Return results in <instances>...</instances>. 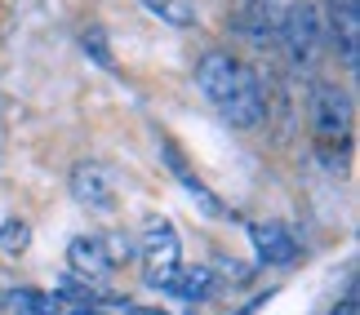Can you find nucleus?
<instances>
[{
    "label": "nucleus",
    "instance_id": "obj_1",
    "mask_svg": "<svg viewBox=\"0 0 360 315\" xmlns=\"http://www.w3.org/2000/svg\"><path fill=\"white\" fill-rule=\"evenodd\" d=\"M138 253H143L147 262V284L151 289H165V280L178 271V231L165 222V217H156V222L143 227V240H138Z\"/></svg>",
    "mask_w": 360,
    "mask_h": 315
},
{
    "label": "nucleus",
    "instance_id": "obj_2",
    "mask_svg": "<svg viewBox=\"0 0 360 315\" xmlns=\"http://www.w3.org/2000/svg\"><path fill=\"white\" fill-rule=\"evenodd\" d=\"M281 40L294 62H311L321 53V13L311 5H294L281 22Z\"/></svg>",
    "mask_w": 360,
    "mask_h": 315
},
{
    "label": "nucleus",
    "instance_id": "obj_3",
    "mask_svg": "<svg viewBox=\"0 0 360 315\" xmlns=\"http://www.w3.org/2000/svg\"><path fill=\"white\" fill-rule=\"evenodd\" d=\"M311 120H316L321 142L347 138V125H352V102H347V93L334 89V85H316V89H311Z\"/></svg>",
    "mask_w": 360,
    "mask_h": 315
},
{
    "label": "nucleus",
    "instance_id": "obj_4",
    "mask_svg": "<svg viewBox=\"0 0 360 315\" xmlns=\"http://www.w3.org/2000/svg\"><path fill=\"white\" fill-rule=\"evenodd\" d=\"M223 116H227V125H236V129H254L258 120L267 116L262 85H258V76L249 72V67H240V80H236V89H231V98L223 102Z\"/></svg>",
    "mask_w": 360,
    "mask_h": 315
},
{
    "label": "nucleus",
    "instance_id": "obj_5",
    "mask_svg": "<svg viewBox=\"0 0 360 315\" xmlns=\"http://www.w3.org/2000/svg\"><path fill=\"white\" fill-rule=\"evenodd\" d=\"M236 80H240V62L231 58V53H223V49L205 53L200 67H196V85H200V93H205L214 107H223V102L231 98Z\"/></svg>",
    "mask_w": 360,
    "mask_h": 315
},
{
    "label": "nucleus",
    "instance_id": "obj_6",
    "mask_svg": "<svg viewBox=\"0 0 360 315\" xmlns=\"http://www.w3.org/2000/svg\"><path fill=\"white\" fill-rule=\"evenodd\" d=\"M67 262H72V276L89 280V284L112 276V257L103 249V236H76L67 244Z\"/></svg>",
    "mask_w": 360,
    "mask_h": 315
},
{
    "label": "nucleus",
    "instance_id": "obj_7",
    "mask_svg": "<svg viewBox=\"0 0 360 315\" xmlns=\"http://www.w3.org/2000/svg\"><path fill=\"white\" fill-rule=\"evenodd\" d=\"M249 240H254L258 257L271 262V267H289L298 257V244H294V236H289L281 222H249Z\"/></svg>",
    "mask_w": 360,
    "mask_h": 315
},
{
    "label": "nucleus",
    "instance_id": "obj_8",
    "mask_svg": "<svg viewBox=\"0 0 360 315\" xmlns=\"http://www.w3.org/2000/svg\"><path fill=\"white\" fill-rule=\"evenodd\" d=\"M72 196L80 204H89V209H112V204H116L107 169H103V164H89V160L72 169Z\"/></svg>",
    "mask_w": 360,
    "mask_h": 315
},
{
    "label": "nucleus",
    "instance_id": "obj_9",
    "mask_svg": "<svg viewBox=\"0 0 360 315\" xmlns=\"http://www.w3.org/2000/svg\"><path fill=\"white\" fill-rule=\"evenodd\" d=\"M329 27L338 36V49L347 67H356V49H360V5L356 0H329Z\"/></svg>",
    "mask_w": 360,
    "mask_h": 315
},
{
    "label": "nucleus",
    "instance_id": "obj_10",
    "mask_svg": "<svg viewBox=\"0 0 360 315\" xmlns=\"http://www.w3.org/2000/svg\"><path fill=\"white\" fill-rule=\"evenodd\" d=\"M160 293L178 297V302H205V297L214 293V271L210 267H178L174 276L165 280Z\"/></svg>",
    "mask_w": 360,
    "mask_h": 315
},
{
    "label": "nucleus",
    "instance_id": "obj_11",
    "mask_svg": "<svg viewBox=\"0 0 360 315\" xmlns=\"http://www.w3.org/2000/svg\"><path fill=\"white\" fill-rule=\"evenodd\" d=\"M143 9L169 27H196V5L191 0H143Z\"/></svg>",
    "mask_w": 360,
    "mask_h": 315
},
{
    "label": "nucleus",
    "instance_id": "obj_12",
    "mask_svg": "<svg viewBox=\"0 0 360 315\" xmlns=\"http://www.w3.org/2000/svg\"><path fill=\"white\" fill-rule=\"evenodd\" d=\"M165 160H169V169H174L178 177H183V182H187V191H191V196H196V200L205 204V209H210V213H223V204H218V200L210 196V191H205V182H200V177L187 169V164H183V156H178L169 142H165Z\"/></svg>",
    "mask_w": 360,
    "mask_h": 315
},
{
    "label": "nucleus",
    "instance_id": "obj_13",
    "mask_svg": "<svg viewBox=\"0 0 360 315\" xmlns=\"http://www.w3.org/2000/svg\"><path fill=\"white\" fill-rule=\"evenodd\" d=\"M9 307L18 315H58V297L40 293V289H13L9 293Z\"/></svg>",
    "mask_w": 360,
    "mask_h": 315
},
{
    "label": "nucleus",
    "instance_id": "obj_14",
    "mask_svg": "<svg viewBox=\"0 0 360 315\" xmlns=\"http://www.w3.org/2000/svg\"><path fill=\"white\" fill-rule=\"evenodd\" d=\"M103 249H107V257H112V267H120V262H129L134 240L124 236V231H103Z\"/></svg>",
    "mask_w": 360,
    "mask_h": 315
},
{
    "label": "nucleus",
    "instance_id": "obj_15",
    "mask_svg": "<svg viewBox=\"0 0 360 315\" xmlns=\"http://www.w3.org/2000/svg\"><path fill=\"white\" fill-rule=\"evenodd\" d=\"M27 240H32V231H27V222H5L0 227V244H5L9 253H22Z\"/></svg>",
    "mask_w": 360,
    "mask_h": 315
},
{
    "label": "nucleus",
    "instance_id": "obj_16",
    "mask_svg": "<svg viewBox=\"0 0 360 315\" xmlns=\"http://www.w3.org/2000/svg\"><path fill=\"white\" fill-rule=\"evenodd\" d=\"M85 53H94V62H103L107 72H116V58L107 53V40H103L98 27H94V32H85Z\"/></svg>",
    "mask_w": 360,
    "mask_h": 315
},
{
    "label": "nucleus",
    "instance_id": "obj_17",
    "mask_svg": "<svg viewBox=\"0 0 360 315\" xmlns=\"http://www.w3.org/2000/svg\"><path fill=\"white\" fill-rule=\"evenodd\" d=\"M240 315H254V307H249V311H240Z\"/></svg>",
    "mask_w": 360,
    "mask_h": 315
}]
</instances>
